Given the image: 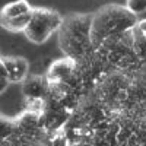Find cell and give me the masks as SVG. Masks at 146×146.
I'll list each match as a JSON object with an SVG mask.
<instances>
[{"instance_id": "6da1fadb", "label": "cell", "mask_w": 146, "mask_h": 146, "mask_svg": "<svg viewBox=\"0 0 146 146\" xmlns=\"http://www.w3.org/2000/svg\"><path fill=\"white\" fill-rule=\"evenodd\" d=\"M139 23V16L127 10L124 5L110 3L92 12L91 36L96 50L108 40L130 32Z\"/></svg>"}, {"instance_id": "7a4b0ae2", "label": "cell", "mask_w": 146, "mask_h": 146, "mask_svg": "<svg viewBox=\"0 0 146 146\" xmlns=\"http://www.w3.org/2000/svg\"><path fill=\"white\" fill-rule=\"evenodd\" d=\"M92 13H69L63 16L62 27L57 31V42L66 57L76 62L95 51L91 36Z\"/></svg>"}, {"instance_id": "3957f363", "label": "cell", "mask_w": 146, "mask_h": 146, "mask_svg": "<svg viewBox=\"0 0 146 146\" xmlns=\"http://www.w3.org/2000/svg\"><path fill=\"white\" fill-rule=\"evenodd\" d=\"M63 22V16L57 10L50 7H34L31 21L23 35L32 44H44L56 34Z\"/></svg>"}, {"instance_id": "277c9868", "label": "cell", "mask_w": 146, "mask_h": 146, "mask_svg": "<svg viewBox=\"0 0 146 146\" xmlns=\"http://www.w3.org/2000/svg\"><path fill=\"white\" fill-rule=\"evenodd\" d=\"M2 72L6 73V76L10 83H22L31 73V64L25 57L18 56H2L0 58Z\"/></svg>"}, {"instance_id": "5b68a950", "label": "cell", "mask_w": 146, "mask_h": 146, "mask_svg": "<svg viewBox=\"0 0 146 146\" xmlns=\"http://www.w3.org/2000/svg\"><path fill=\"white\" fill-rule=\"evenodd\" d=\"M76 60L64 56L63 58L50 63L45 72V78L48 82H70L76 75Z\"/></svg>"}, {"instance_id": "8992f818", "label": "cell", "mask_w": 146, "mask_h": 146, "mask_svg": "<svg viewBox=\"0 0 146 146\" xmlns=\"http://www.w3.org/2000/svg\"><path fill=\"white\" fill-rule=\"evenodd\" d=\"M21 92L25 101L45 100L48 94V80L45 75L31 73V75L21 83Z\"/></svg>"}, {"instance_id": "52a82bcc", "label": "cell", "mask_w": 146, "mask_h": 146, "mask_svg": "<svg viewBox=\"0 0 146 146\" xmlns=\"http://www.w3.org/2000/svg\"><path fill=\"white\" fill-rule=\"evenodd\" d=\"M32 12H34V6L28 0H13V2H9L2 7L0 19L22 18V16L32 15Z\"/></svg>"}, {"instance_id": "ba28073f", "label": "cell", "mask_w": 146, "mask_h": 146, "mask_svg": "<svg viewBox=\"0 0 146 146\" xmlns=\"http://www.w3.org/2000/svg\"><path fill=\"white\" fill-rule=\"evenodd\" d=\"M124 6L133 15L139 16V15H143L146 12V0H126Z\"/></svg>"}]
</instances>
